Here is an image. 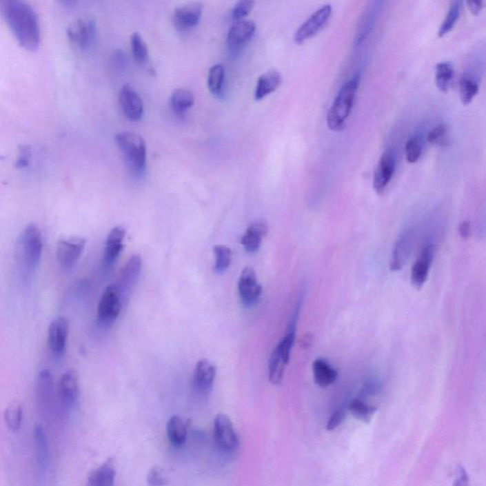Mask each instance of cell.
<instances>
[{"label":"cell","mask_w":486,"mask_h":486,"mask_svg":"<svg viewBox=\"0 0 486 486\" xmlns=\"http://www.w3.org/2000/svg\"><path fill=\"white\" fill-rule=\"evenodd\" d=\"M12 34L25 50L35 52L41 41L39 16L31 5L24 0H16L5 11L3 16Z\"/></svg>","instance_id":"cell-1"},{"label":"cell","mask_w":486,"mask_h":486,"mask_svg":"<svg viewBox=\"0 0 486 486\" xmlns=\"http://www.w3.org/2000/svg\"><path fill=\"white\" fill-rule=\"evenodd\" d=\"M360 84V74H355L343 85L327 115V125L332 132H339L346 128V121L351 114L355 97Z\"/></svg>","instance_id":"cell-2"},{"label":"cell","mask_w":486,"mask_h":486,"mask_svg":"<svg viewBox=\"0 0 486 486\" xmlns=\"http://www.w3.org/2000/svg\"><path fill=\"white\" fill-rule=\"evenodd\" d=\"M301 303L296 305L291 321H290L288 331L286 336L279 342L278 346L272 352L269 360V380L273 385H279L283 379L284 372L288 365L292 349L296 341V323L301 311Z\"/></svg>","instance_id":"cell-3"},{"label":"cell","mask_w":486,"mask_h":486,"mask_svg":"<svg viewBox=\"0 0 486 486\" xmlns=\"http://www.w3.org/2000/svg\"><path fill=\"white\" fill-rule=\"evenodd\" d=\"M43 238L35 223H29L20 234L17 243V256L19 265L28 272L34 271L41 259Z\"/></svg>","instance_id":"cell-4"},{"label":"cell","mask_w":486,"mask_h":486,"mask_svg":"<svg viewBox=\"0 0 486 486\" xmlns=\"http://www.w3.org/2000/svg\"><path fill=\"white\" fill-rule=\"evenodd\" d=\"M116 143L124 156L125 163L135 176L142 177L147 170V145L145 140L135 133H118Z\"/></svg>","instance_id":"cell-5"},{"label":"cell","mask_w":486,"mask_h":486,"mask_svg":"<svg viewBox=\"0 0 486 486\" xmlns=\"http://www.w3.org/2000/svg\"><path fill=\"white\" fill-rule=\"evenodd\" d=\"M123 305L124 301L117 284H112L101 296L97 309L98 321L104 326L112 325L119 316Z\"/></svg>","instance_id":"cell-6"},{"label":"cell","mask_w":486,"mask_h":486,"mask_svg":"<svg viewBox=\"0 0 486 486\" xmlns=\"http://www.w3.org/2000/svg\"><path fill=\"white\" fill-rule=\"evenodd\" d=\"M85 245V239L81 236H62L57 243V258L63 271H70L81 256Z\"/></svg>","instance_id":"cell-7"},{"label":"cell","mask_w":486,"mask_h":486,"mask_svg":"<svg viewBox=\"0 0 486 486\" xmlns=\"http://www.w3.org/2000/svg\"><path fill=\"white\" fill-rule=\"evenodd\" d=\"M97 21L92 17H82L75 20L67 30L68 39L77 49H89L97 37Z\"/></svg>","instance_id":"cell-8"},{"label":"cell","mask_w":486,"mask_h":486,"mask_svg":"<svg viewBox=\"0 0 486 486\" xmlns=\"http://www.w3.org/2000/svg\"><path fill=\"white\" fill-rule=\"evenodd\" d=\"M214 440L216 447L224 453H234L239 448V437L230 418L223 413L214 421Z\"/></svg>","instance_id":"cell-9"},{"label":"cell","mask_w":486,"mask_h":486,"mask_svg":"<svg viewBox=\"0 0 486 486\" xmlns=\"http://www.w3.org/2000/svg\"><path fill=\"white\" fill-rule=\"evenodd\" d=\"M332 8L331 5L327 4L322 6L321 8L316 10V12L309 17L308 19L296 30L294 34V40L296 44H303L304 42L313 39L318 32H321L324 29L325 26L328 24L330 19H331Z\"/></svg>","instance_id":"cell-10"},{"label":"cell","mask_w":486,"mask_h":486,"mask_svg":"<svg viewBox=\"0 0 486 486\" xmlns=\"http://www.w3.org/2000/svg\"><path fill=\"white\" fill-rule=\"evenodd\" d=\"M238 290L241 303L246 308L256 304L263 293V286L259 284L256 271L252 267H245L239 276Z\"/></svg>","instance_id":"cell-11"},{"label":"cell","mask_w":486,"mask_h":486,"mask_svg":"<svg viewBox=\"0 0 486 486\" xmlns=\"http://www.w3.org/2000/svg\"><path fill=\"white\" fill-rule=\"evenodd\" d=\"M203 5L201 2L192 1L181 5L173 14V24L179 32H186L200 23L203 16Z\"/></svg>","instance_id":"cell-12"},{"label":"cell","mask_w":486,"mask_h":486,"mask_svg":"<svg viewBox=\"0 0 486 486\" xmlns=\"http://www.w3.org/2000/svg\"><path fill=\"white\" fill-rule=\"evenodd\" d=\"M69 336V321L65 317L59 316L50 322L48 330V343L54 356H62L67 346Z\"/></svg>","instance_id":"cell-13"},{"label":"cell","mask_w":486,"mask_h":486,"mask_svg":"<svg viewBox=\"0 0 486 486\" xmlns=\"http://www.w3.org/2000/svg\"><path fill=\"white\" fill-rule=\"evenodd\" d=\"M395 166H396V159L394 151H385L375 168L374 177V188L378 195L386 190L394 176Z\"/></svg>","instance_id":"cell-14"},{"label":"cell","mask_w":486,"mask_h":486,"mask_svg":"<svg viewBox=\"0 0 486 486\" xmlns=\"http://www.w3.org/2000/svg\"><path fill=\"white\" fill-rule=\"evenodd\" d=\"M142 270V258L139 255L132 256L121 271L117 286L122 294L123 301H127L132 294Z\"/></svg>","instance_id":"cell-15"},{"label":"cell","mask_w":486,"mask_h":486,"mask_svg":"<svg viewBox=\"0 0 486 486\" xmlns=\"http://www.w3.org/2000/svg\"><path fill=\"white\" fill-rule=\"evenodd\" d=\"M119 102L121 108L128 120L137 122L143 116V103L142 98L130 84L123 85L120 90Z\"/></svg>","instance_id":"cell-16"},{"label":"cell","mask_w":486,"mask_h":486,"mask_svg":"<svg viewBox=\"0 0 486 486\" xmlns=\"http://www.w3.org/2000/svg\"><path fill=\"white\" fill-rule=\"evenodd\" d=\"M256 23L252 20L241 19L232 25L227 35L228 46L232 52H239L254 37Z\"/></svg>","instance_id":"cell-17"},{"label":"cell","mask_w":486,"mask_h":486,"mask_svg":"<svg viewBox=\"0 0 486 486\" xmlns=\"http://www.w3.org/2000/svg\"><path fill=\"white\" fill-rule=\"evenodd\" d=\"M216 369L215 365L207 359H201L194 371L193 386L201 395H208L213 389Z\"/></svg>","instance_id":"cell-18"},{"label":"cell","mask_w":486,"mask_h":486,"mask_svg":"<svg viewBox=\"0 0 486 486\" xmlns=\"http://www.w3.org/2000/svg\"><path fill=\"white\" fill-rule=\"evenodd\" d=\"M435 248L432 244L425 245L421 252L419 258L413 264L412 270V283L417 290H421L425 285L429 276L430 267L434 259Z\"/></svg>","instance_id":"cell-19"},{"label":"cell","mask_w":486,"mask_h":486,"mask_svg":"<svg viewBox=\"0 0 486 486\" xmlns=\"http://www.w3.org/2000/svg\"><path fill=\"white\" fill-rule=\"evenodd\" d=\"M414 233L407 231L403 234L395 243L390 259L389 268L392 272L402 270L409 261L414 246Z\"/></svg>","instance_id":"cell-20"},{"label":"cell","mask_w":486,"mask_h":486,"mask_svg":"<svg viewBox=\"0 0 486 486\" xmlns=\"http://www.w3.org/2000/svg\"><path fill=\"white\" fill-rule=\"evenodd\" d=\"M60 397L66 409H72L79 397V378L77 372L70 369L62 375L59 384Z\"/></svg>","instance_id":"cell-21"},{"label":"cell","mask_w":486,"mask_h":486,"mask_svg":"<svg viewBox=\"0 0 486 486\" xmlns=\"http://www.w3.org/2000/svg\"><path fill=\"white\" fill-rule=\"evenodd\" d=\"M268 224L266 221L261 219V220L254 221L250 224L241 238V243L248 253L255 254L261 248L263 239L268 234Z\"/></svg>","instance_id":"cell-22"},{"label":"cell","mask_w":486,"mask_h":486,"mask_svg":"<svg viewBox=\"0 0 486 486\" xmlns=\"http://www.w3.org/2000/svg\"><path fill=\"white\" fill-rule=\"evenodd\" d=\"M125 229L122 226H117L113 228L108 234L107 241H105L104 251V261L105 265L112 266L115 263L116 259L120 256L121 252L124 248V239L125 236Z\"/></svg>","instance_id":"cell-23"},{"label":"cell","mask_w":486,"mask_h":486,"mask_svg":"<svg viewBox=\"0 0 486 486\" xmlns=\"http://www.w3.org/2000/svg\"><path fill=\"white\" fill-rule=\"evenodd\" d=\"M34 437L37 465L40 472H47L50 465V447L46 432L41 425L35 427Z\"/></svg>","instance_id":"cell-24"},{"label":"cell","mask_w":486,"mask_h":486,"mask_svg":"<svg viewBox=\"0 0 486 486\" xmlns=\"http://www.w3.org/2000/svg\"><path fill=\"white\" fill-rule=\"evenodd\" d=\"M282 77L279 70L272 69L259 78L255 90V99L261 101L276 92L281 85Z\"/></svg>","instance_id":"cell-25"},{"label":"cell","mask_w":486,"mask_h":486,"mask_svg":"<svg viewBox=\"0 0 486 486\" xmlns=\"http://www.w3.org/2000/svg\"><path fill=\"white\" fill-rule=\"evenodd\" d=\"M188 423L183 417L174 415L166 425L168 441L174 447H181L188 438Z\"/></svg>","instance_id":"cell-26"},{"label":"cell","mask_w":486,"mask_h":486,"mask_svg":"<svg viewBox=\"0 0 486 486\" xmlns=\"http://www.w3.org/2000/svg\"><path fill=\"white\" fill-rule=\"evenodd\" d=\"M116 470L112 459L108 460L97 469L93 470L88 478V485L92 486H110L114 485Z\"/></svg>","instance_id":"cell-27"},{"label":"cell","mask_w":486,"mask_h":486,"mask_svg":"<svg viewBox=\"0 0 486 486\" xmlns=\"http://www.w3.org/2000/svg\"><path fill=\"white\" fill-rule=\"evenodd\" d=\"M313 371L314 382L321 387L331 386L338 377L336 369L323 359H316L314 362Z\"/></svg>","instance_id":"cell-28"},{"label":"cell","mask_w":486,"mask_h":486,"mask_svg":"<svg viewBox=\"0 0 486 486\" xmlns=\"http://www.w3.org/2000/svg\"><path fill=\"white\" fill-rule=\"evenodd\" d=\"M478 81L472 72H465L460 77L459 82V94L460 102L463 105H469L478 94Z\"/></svg>","instance_id":"cell-29"},{"label":"cell","mask_w":486,"mask_h":486,"mask_svg":"<svg viewBox=\"0 0 486 486\" xmlns=\"http://www.w3.org/2000/svg\"><path fill=\"white\" fill-rule=\"evenodd\" d=\"M194 103H195V97L190 90L178 89L174 90L171 95V108L178 116L185 115V113L193 107Z\"/></svg>","instance_id":"cell-30"},{"label":"cell","mask_w":486,"mask_h":486,"mask_svg":"<svg viewBox=\"0 0 486 486\" xmlns=\"http://www.w3.org/2000/svg\"><path fill=\"white\" fill-rule=\"evenodd\" d=\"M453 78H454V68L450 62L438 63L435 68V82L440 92L447 93L449 90Z\"/></svg>","instance_id":"cell-31"},{"label":"cell","mask_w":486,"mask_h":486,"mask_svg":"<svg viewBox=\"0 0 486 486\" xmlns=\"http://www.w3.org/2000/svg\"><path fill=\"white\" fill-rule=\"evenodd\" d=\"M225 84V70L221 64L214 65L209 70L207 85L208 89L215 97H221L223 93Z\"/></svg>","instance_id":"cell-32"},{"label":"cell","mask_w":486,"mask_h":486,"mask_svg":"<svg viewBox=\"0 0 486 486\" xmlns=\"http://www.w3.org/2000/svg\"><path fill=\"white\" fill-rule=\"evenodd\" d=\"M463 0H453L449 11L447 12L443 24L441 25L438 35L439 37H444L448 32L452 31L453 28L457 24L460 19V10H462Z\"/></svg>","instance_id":"cell-33"},{"label":"cell","mask_w":486,"mask_h":486,"mask_svg":"<svg viewBox=\"0 0 486 486\" xmlns=\"http://www.w3.org/2000/svg\"><path fill=\"white\" fill-rule=\"evenodd\" d=\"M214 256H215V264H214V272L216 274H223L227 270L232 261V251L228 246L223 244H216L213 247Z\"/></svg>","instance_id":"cell-34"},{"label":"cell","mask_w":486,"mask_h":486,"mask_svg":"<svg viewBox=\"0 0 486 486\" xmlns=\"http://www.w3.org/2000/svg\"><path fill=\"white\" fill-rule=\"evenodd\" d=\"M130 45H132V52L134 61L140 66L147 65L148 61L147 43L143 39L142 35L139 32L132 34V39H130Z\"/></svg>","instance_id":"cell-35"},{"label":"cell","mask_w":486,"mask_h":486,"mask_svg":"<svg viewBox=\"0 0 486 486\" xmlns=\"http://www.w3.org/2000/svg\"><path fill=\"white\" fill-rule=\"evenodd\" d=\"M350 412L354 415L356 419L362 421L364 423H369L374 417V413L376 412V407H372V405L367 404L362 400L354 399L350 403L349 407Z\"/></svg>","instance_id":"cell-36"},{"label":"cell","mask_w":486,"mask_h":486,"mask_svg":"<svg viewBox=\"0 0 486 486\" xmlns=\"http://www.w3.org/2000/svg\"><path fill=\"white\" fill-rule=\"evenodd\" d=\"M39 396L42 404L46 405L52 397L54 392V380L52 374L48 369H44L39 374Z\"/></svg>","instance_id":"cell-37"},{"label":"cell","mask_w":486,"mask_h":486,"mask_svg":"<svg viewBox=\"0 0 486 486\" xmlns=\"http://www.w3.org/2000/svg\"><path fill=\"white\" fill-rule=\"evenodd\" d=\"M5 422L12 432H17L21 427L23 420V410L19 404H12L5 410Z\"/></svg>","instance_id":"cell-38"},{"label":"cell","mask_w":486,"mask_h":486,"mask_svg":"<svg viewBox=\"0 0 486 486\" xmlns=\"http://www.w3.org/2000/svg\"><path fill=\"white\" fill-rule=\"evenodd\" d=\"M423 152V142L421 136H413L405 143V158L409 163H416Z\"/></svg>","instance_id":"cell-39"},{"label":"cell","mask_w":486,"mask_h":486,"mask_svg":"<svg viewBox=\"0 0 486 486\" xmlns=\"http://www.w3.org/2000/svg\"><path fill=\"white\" fill-rule=\"evenodd\" d=\"M427 141L432 145L445 147L448 145V125L447 124L437 125L427 134Z\"/></svg>","instance_id":"cell-40"},{"label":"cell","mask_w":486,"mask_h":486,"mask_svg":"<svg viewBox=\"0 0 486 486\" xmlns=\"http://www.w3.org/2000/svg\"><path fill=\"white\" fill-rule=\"evenodd\" d=\"M254 6H255V0H239L232 12V17L236 21L244 19V17L250 14Z\"/></svg>","instance_id":"cell-41"},{"label":"cell","mask_w":486,"mask_h":486,"mask_svg":"<svg viewBox=\"0 0 486 486\" xmlns=\"http://www.w3.org/2000/svg\"><path fill=\"white\" fill-rule=\"evenodd\" d=\"M148 483L150 485H165L168 483V477L162 467L155 465L148 474Z\"/></svg>","instance_id":"cell-42"},{"label":"cell","mask_w":486,"mask_h":486,"mask_svg":"<svg viewBox=\"0 0 486 486\" xmlns=\"http://www.w3.org/2000/svg\"><path fill=\"white\" fill-rule=\"evenodd\" d=\"M32 159V150L29 145L19 147V156H17L16 166L19 170L28 168Z\"/></svg>","instance_id":"cell-43"},{"label":"cell","mask_w":486,"mask_h":486,"mask_svg":"<svg viewBox=\"0 0 486 486\" xmlns=\"http://www.w3.org/2000/svg\"><path fill=\"white\" fill-rule=\"evenodd\" d=\"M346 414L347 410L344 407H340V409H336L330 418L328 425H327V430L332 432V430L336 429L343 423L345 418H346Z\"/></svg>","instance_id":"cell-44"},{"label":"cell","mask_w":486,"mask_h":486,"mask_svg":"<svg viewBox=\"0 0 486 486\" xmlns=\"http://www.w3.org/2000/svg\"><path fill=\"white\" fill-rule=\"evenodd\" d=\"M467 8L473 16H478L483 9V0H465Z\"/></svg>","instance_id":"cell-45"},{"label":"cell","mask_w":486,"mask_h":486,"mask_svg":"<svg viewBox=\"0 0 486 486\" xmlns=\"http://www.w3.org/2000/svg\"><path fill=\"white\" fill-rule=\"evenodd\" d=\"M459 234L460 238L467 239L471 235V225L469 221H463L459 226Z\"/></svg>","instance_id":"cell-46"},{"label":"cell","mask_w":486,"mask_h":486,"mask_svg":"<svg viewBox=\"0 0 486 486\" xmlns=\"http://www.w3.org/2000/svg\"><path fill=\"white\" fill-rule=\"evenodd\" d=\"M468 483V476L467 472H465V468L463 467H459V471H458L457 482L455 485H465Z\"/></svg>","instance_id":"cell-47"},{"label":"cell","mask_w":486,"mask_h":486,"mask_svg":"<svg viewBox=\"0 0 486 486\" xmlns=\"http://www.w3.org/2000/svg\"><path fill=\"white\" fill-rule=\"evenodd\" d=\"M14 1H16V0H0V14L3 16L5 11H6L10 5Z\"/></svg>","instance_id":"cell-48"},{"label":"cell","mask_w":486,"mask_h":486,"mask_svg":"<svg viewBox=\"0 0 486 486\" xmlns=\"http://www.w3.org/2000/svg\"><path fill=\"white\" fill-rule=\"evenodd\" d=\"M63 6L72 7L77 3L78 0H58Z\"/></svg>","instance_id":"cell-49"}]
</instances>
